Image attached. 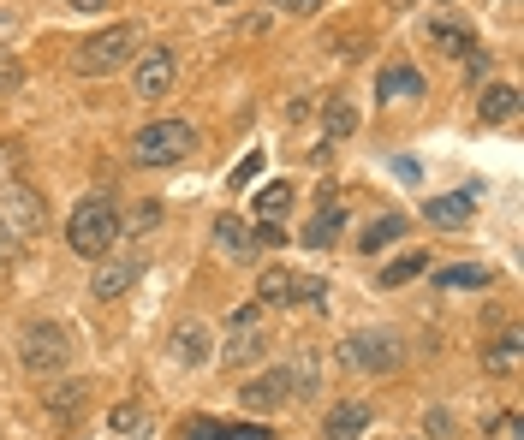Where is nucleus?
<instances>
[{"instance_id":"f257e3e1","label":"nucleus","mask_w":524,"mask_h":440,"mask_svg":"<svg viewBox=\"0 0 524 440\" xmlns=\"http://www.w3.org/2000/svg\"><path fill=\"white\" fill-rule=\"evenodd\" d=\"M137 48H143V24H108V30H96L72 48V72L78 78H114L120 66L137 60Z\"/></svg>"},{"instance_id":"f03ea898","label":"nucleus","mask_w":524,"mask_h":440,"mask_svg":"<svg viewBox=\"0 0 524 440\" xmlns=\"http://www.w3.org/2000/svg\"><path fill=\"white\" fill-rule=\"evenodd\" d=\"M66 244L78 250V256H90V262H102L114 244H120V209L108 203V197H84L72 220H66Z\"/></svg>"},{"instance_id":"7ed1b4c3","label":"nucleus","mask_w":524,"mask_h":440,"mask_svg":"<svg viewBox=\"0 0 524 440\" xmlns=\"http://www.w3.org/2000/svg\"><path fill=\"white\" fill-rule=\"evenodd\" d=\"M191 143H197V125L191 119H149L131 137V161L137 167H173V161L191 155Z\"/></svg>"},{"instance_id":"20e7f679","label":"nucleus","mask_w":524,"mask_h":440,"mask_svg":"<svg viewBox=\"0 0 524 440\" xmlns=\"http://www.w3.org/2000/svg\"><path fill=\"white\" fill-rule=\"evenodd\" d=\"M310 375H316V363H298V369H292V363H286V369H262L257 381L239 387V405H245L251 417H268V411L292 405V393H310V387H316Z\"/></svg>"},{"instance_id":"39448f33","label":"nucleus","mask_w":524,"mask_h":440,"mask_svg":"<svg viewBox=\"0 0 524 440\" xmlns=\"http://www.w3.org/2000/svg\"><path fill=\"white\" fill-rule=\"evenodd\" d=\"M340 363L346 369H364V375H399L405 345H399L393 328H364V333H346L340 339Z\"/></svg>"},{"instance_id":"423d86ee","label":"nucleus","mask_w":524,"mask_h":440,"mask_svg":"<svg viewBox=\"0 0 524 440\" xmlns=\"http://www.w3.org/2000/svg\"><path fill=\"white\" fill-rule=\"evenodd\" d=\"M18 363L30 369V375H60L66 363H72V339L60 322H30V328L18 333Z\"/></svg>"},{"instance_id":"0eeeda50","label":"nucleus","mask_w":524,"mask_h":440,"mask_svg":"<svg viewBox=\"0 0 524 440\" xmlns=\"http://www.w3.org/2000/svg\"><path fill=\"white\" fill-rule=\"evenodd\" d=\"M173 48H161V42H149V48H137V60H131V90L143 96V102H155V96H167L173 90Z\"/></svg>"},{"instance_id":"6e6552de","label":"nucleus","mask_w":524,"mask_h":440,"mask_svg":"<svg viewBox=\"0 0 524 440\" xmlns=\"http://www.w3.org/2000/svg\"><path fill=\"white\" fill-rule=\"evenodd\" d=\"M0 220H6L18 238H30V232H42L48 209H42V197H36L24 179H0Z\"/></svg>"},{"instance_id":"1a4fd4ad","label":"nucleus","mask_w":524,"mask_h":440,"mask_svg":"<svg viewBox=\"0 0 524 440\" xmlns=\"http://www.w3.org/2000/svg\"><path fill=\"white\" fill-rule=\"evenodd\" d=\"M322 304V280H304V274H292V268H268L257 280V304L262 310H280V304Z\"/></svg>"},{"instance_id":"9d476101","label":"nucleus","mask_w":524,"mask_h":440,"mask_svg":"<svg viewBox=\"0 0 524 440\" xmlns=\"http://www.w3.org/2000/svg\"><path fill=\"white\" fill-rule=\"evenodd\" d=\"M137 274H143V256H114V250H108V256L96 262V274H90V292H96L102 304H108V298H126Z\"/></svg>"},{"instance_id":"9b49d317","label":"nucleus","mask_w":524,"mask_h":440,"mask_svg":"<svg viewBox=\"0 0 524 440\" xmlns=\"http://www.w3.org/2000/svg\"><path fill=\"white\" fill-rule=\"evenodd\" d=\"M340 232H346V203H340L334 191H322L316 215L304 226V244H310V250H328V244H340Z\"/></svg>"},{"instance_id":"f8f14e48","label":"nucleus","mask_w":524,"mask_h":440,"mask_svg":"<svg viewBox=\"0 0 524 440\" xmlns=\"http://www.w3.org/2000/svg\"><path fill=\"white\" fill-rule=\"evenodd\" d=\"M376 96H382V102H411V96H423V72H417L411 60H388V66L376 72Z\"/></svg>"},{"instance_id":"ddd939ff","label":"nucleus","mask_w":524,"mask_h":440,"mask_svg":"<svg viewBox=\"0 0 524 440\" xmlns=\"http://www.w3.org/2000/svg\"><path fill=\"white\" fill-rule=\"evenodd\" d=\"M209 351H215L209 322H179V328H173V363H185V369H203V363H209Z\"/></svg>"},{"instance_id":"4468645a","label":"nucleus","mask_w":524,"mask_h":440,"mask_svg":"<svg viewBox=\"0 0 524 440\" xmlns=\"http://www.w3.org/2000/svg\"><path fill=\"white\" fill-rule=\"evenodd\" d=\"M429 42H435L441 54H465V48H477V30H471L459 12H435V18H429Z\"/></svg>"},{"instance_id":"2eb2a0df","label":"nucleus","mask_w":524,"mask_h":440,"mask_svg":"<svg viewBox=\"0 0 524 440\" xmlns=\"http://www.w3.org/2000/svg\"><path fill=\"white\" fill-rule=\"evenodd\" d=\"M471 215H477V203H471L465 191H447V197H429V203H423V220H429V226H447V232L471 226Z\"/></svg>"},{"instance_id":"dca6fc26","label":"nucleus","mask_w":524,"mask_h":440,"mask_svg":"<svg viewBox=\"0 0 524 440\" xmlns=\"http://www.w3.org/2000/svg\"><path fill=\"white\" fill-rule=\"evenodd\" d=\"M364 429H370V405L346 399V405H334V411H328V423H322V440H364Z\"/></svg>"},{"instance_id":"f3484780","label":"nucleus","mask_w":524,"mask_h":440,"mask_svg":"<svg viewBox=\"0 0 524 440\" xmlns=\"http://www.w3.org/2000/svg\"><path fill=\"white\" fill-rule=\"evenodd\" d=\"M215 244H221V256H233V262H245V256H257V250H262L257 232H251L239 215H221V220H215Z\"/></svg>"},{"instance_id":"a211bd4d","label":"nucleus","mask_w":524,"mask_h":440,"mask_svg":"<svg viewBox=\"0 0 524 440\" xmlns=\"http://www.w3.org/2000/svg\"><path fill=\"white\" fill-rule=\"evenodd\" d=\"M84 399H90V381H54V387L42 393V405H48V417H60V423H72Z\"/></svg>"},{"instance_id":"6ab92c4d","label":"nucleus","mask_w":524,"mask_h":440,"mask_svg":"<svg viewBox=\"0 0 524 440\" xmlns=\"http://www.w3.org/2000/svg\"><path fill=\"white\" fill-rule=\"evenodd\" d=\"M519 351H524V333L507 328L495 345H483V369H489V375H513V369H519Z\"/></svg>"},{"instance_id":"aec40b11","label":"nucleus","mask_w":524,"mask_h":440,"mask_svg":"<svg viewBox=\"0 0 524 440\" xmlns=\"http://www.w3.org/2000/svg\"><path fill=\"white\" fill-rule=\"evenodd\" d=\"M477 113H483V125H507V119L519 113V90H513V84H489Z\"/></svg>"},{"instance_id":"412c9836","label":"nucleus","mask_w":524,"mask_h":440,"mask_svg":"<svg viewBox=\"0 0 524 440\" xmlns=\"http://www.w3.org/2000/svg\"><path fill=\"white\" fill-rule=\"evenodd\" d=\"M393 238H405V215H382L364 226V238H358V256H382Z\"/></svg>"},{"instance_id":"4be33fe9","label":"nucleus","mask_w":524,"mask_h":440,"mask_svg":"<svg viewBox=\"0 0 524 440\" xmlns=\"http://www.w3.org/2000/svg\"><path fill=\"white\" fill-rule=\"evenodd\" d=\"M495 274L483 268V262H465V268H435V286L441 292H477V286H489Z\"/></svg>"},{"instance_id":"5701e85b","label":"nucleus","mask_w":524,"mask_h":440,"mask_svg":"<svg viewBox=\"0 0 524 440\" xmlns=\"http://www.w3.org/2000/svg\"><path fill=\"white\" fill-rule=\"evenodd\" d=\"M322 125H328V143H340V137L358 131V108H352L346 96H328V102H322Z\"/></svg>"},{"instance_id":"b1692460","label":"nucleus","mask_w":524,"mask_h":440,"mask_svg":"<svg viewBox=\"0 0 524 440\" xmlns=\"http://www.w3.org/2000/svg\"><path fill=\"white\" fill-rule=\"evenodd\" d=\"M257 357H262V333L257 328H233L227 351H221V363H227V369H245V363H257Z\"/></svg>"},{"instance_id":"393cba45","label":"nucleus","mask_w":524,"mask_h":440,"mask_svg":"<svg viewBox=\"0 0 524 440\" xmlns=\"http://www.w3.org/2000/svg\"><path fill=\"white\" fill-rule=\"evenodd\" d=\"M417 274H429V256H423V250H411V256H399V262H388L376 286H382V292H393V286H405V280H417Z\"/></svg>"},{"instance_id":"a878e982","label":"nucleus","mask_w":524,"mask_h":440,"mask_svg":"<svg viewBox=\"0 0 524 440\" xmlns=\"http://www.w3.org/2000/svg\"><path fill=\"white\" fill-rule=\"evenodd\" d=\"M286 203H292V185H286V179H268V185L257 191V215L262 220H280L286 215Z\"/></svg>"},{"instance_id":"bb28decb","label":"nucleus","mask_w":524,"mask_h":440,"mask_svg":"<svg viewBox=\"0 0 524 440\" xmlns=\"http://www.w3.org/2000/svg\"><path fill=\"white\" fill-rule=\"evenodd\" d=\"M108 429H114V435H137V429H143V411H137V405H114V411H108Z\"/></svg>"},{"instance_id":"cd10ccee","label":"nucleus","mask_w":524,"mask_h":440,"mask_svg":"<svg viewBox=\"0 0 524 440\" xmlns=\"http://www.w3.org/2000/svg\"><path fill=\"white\" fill-rule=\"evenodd\" d=\"M18 84H24V60L12 48H0V96H12Z\"/></svg>"},{"instance_id":"c85d7f7f","label":"nucleus","mask_w":524,"mask_h":440,"mask_svg":"<svg viewBox=\"0 0 524 440\" xmlns=\"http://www.w3.org/2000/svg\"><path fill=\"white\" fill-rule=\"evenodd\" d=\"M155 220H161V203H137V209H131V220H120V238H131V232H149Z\"/></svg>"},{"instance_id":"c756f323","label":"nucleus","mask_w":524,"mask_h":440,"mask_svg":"<svg viewBox=\"0 0 524 440\" xmlns=\"http://www.w3.org/2000/svg\"><path fill=\"white\" fill-rule=\"evenodd\" d=\"M489 66H495V60H489V48H465V72H471L477 84L489 78Z\"/></svg>"},{"instance_id":"7c9ffc66","label":"nucleus","mask_w":524,"mask_h":440,"mask_svg":"<svg viewBox=\"0 0 524 440\" xmlns=\"http://www.w3.org/2000/svg\"><path fill=\"white\" fill-rule=\"evenodd\" d=\"M179 440H221V423H215V417H197V423H185Z\"/></svg>"},{"instance_id":"2f4dec72","label":"nucleus","mask_w":524,"mask_h":440,"mask_svg":"<svg viewBox=\"0 0 524 440\" xmlns=\"http://www.w3.org/2000/svg\"><path fill=\"white\" fill-rule=\"evenodd\" d=\"M257 173H262V155H245V161L233 167V191H245V185H251Z\"/></svg>"},{"instance_id":"473e14b6","label":"nucleus","mask_w":524,"mask_h":440,"mask_svg":"<svg viewBox=\"0 0 524 440\" xmlns=\"http://www.w3.org/2000/svg\"><path fill=\"white\" fill-rule=\"evenodd\" d=\"M268 6H274V12H286V18H310L322 0H268Z\"/></svg>"},{"instance_id":"72a5a7b5","label":"nucleus","mask_w":524,"mask_h":440,"mask_svg":"<svg viewBox=\"0 0 524 440\" xmlns=\"http://www.w3.org/2000/svg\"><path fill=\"white\" fill-rule=\"evenodd\" d=\"M257 244H286V226H280V220H262V226H257Z\"/></svg>"},{"instance_id":"f704fd0d","label":"nucleus","mask_w":524,"mask_h":440,"mask_svg":"<svg viewBox=\"0 0 524 440\" xmlns=\"http://www.w3.org/2000/svg\"><path fill=\"white\" fill-rule=\"evenodd\" d=\"M393 173H399V179H405V185H417V173H423V167H417V161H411V155H393Z\"/></svg>"},{"instance_id":"c9c22d12","label":"nucleus","mask_w":524,"mask_h":440,"mask_svg":"<svg viewBox=\"0 0 524 440\" xmlns=\"http://www.w3.org/2000/svg\"><path fill=\"white\" fill-rule=\"evenodd\" d=\"M12 256H18V232L0 220V262H12Z\"/></svg>"},{"instance_id":"e433bc0d","label":"nucleus","mask_w":524,"mask_h":440,"mask_svg":"<svg viewBox=\"0 0 524 440\" xmlns=\"http://www.w3.org/2000/svg\"><path fill=\"white\" fill-rule=\"evenodd\" d=\"M257 316H262V304H239L233 310V328H257Z\"/></svg>"},{"instance_id":"4c0bfd02","label":"nucleus","mask_w":524,"mask_h":440,"mask_svg":"<svg viewBox=\"0 0 524 440\" xmlns=\"http://www.w3.org/2000/svg\"><path fill=\"white\" fill-rule=\"evenodd\" d=\"M423 429H429L435 440H441V435H453V429H447V411H429V417H423Z\"/></svg>"},{"instance_id":"58836bf2","label":"nucleus","mask_w":524,"mask_h":440,"mask_svg":"<svg viewBox=\"0 0 524 440\" xmlns=\"http://www.w3.org/2000/svg\"><path fill=\"white\" fill-rule=\"evenodd\" d=\"M286 119H292V125H298V119H310V102H304V96H292V102H286Z\"/></svg>"},{"instance_id":"ea45409f","label":"nucleus","mask_w":524,"mask_h":440,"mask_svg":"<svg viewBox=\"0 0 524 440\" xmlns=\"http://www.w3.org/2000/svg\"><path fill=\"white\" fill-rule=\"evenodd\" d=\"M221 440H268L262 429H221Z\"/></svg>"},{"instance_id":"a19ab883","label":"nucleus","mask_w":524,"mask_h":440,"mask_svg":"<svg viewBox=\"0 0 524 440\" xmlns=\"http://www.w3.org/2000/svg\"><path fill=\"white\" fill-rule=\"evenodd\" d=\"M66 6H72V12H102L108 0H66Z\"/></svg>"},{"instance_id":"79ce46f5","label":"nucleus","mask_w":524,"mask_h":440,"mask_svg":"<svg viewBox=\"0 0 524 440\" xmlns=\"http://www.w3.org/2000/svg\"><path fill=\"white\" fill-rule=\"evenodd\" d=\"M215 6H239V0H215Z\"/></svg>"},{"instance_id":"37998d69","label":"nucleus","mask_w":524,"mask_h":440,"mask_svg":"<svg viewBox=\"0 0 524 440\" xmlns=\"http://www.w3.org/2000/svg\"><path fill=\"white\" fill-rule=\"evenodd\" d=\"M393 6H411V0H393Z\"/></svg>"}]
</instances>
